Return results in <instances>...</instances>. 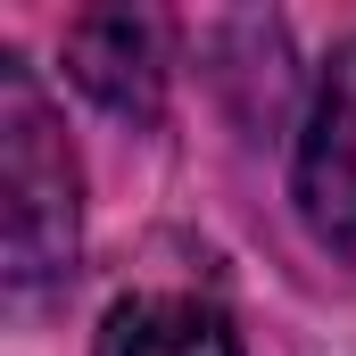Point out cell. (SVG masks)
Segmentation results:
<instances>
[{
	"label": "cell",
	"mask_w": 356,
	"mask_h": 356,
	"mask_svg": "<svg viewBox=\"0 0 356 356\" xmlns=\"http://www.w3.org/2000/svg\"><path fill=\"white\" fill-rule=\"evenodd\" d=\"M0 241H8V298L33 307L42 290H58L75 273V158L67 133L50 116V99L33 91V67L17 50H0Z\"/></svg>",
	"instance_id": "6da1fadb"
},
{
	"label": "cell",
	"mask_w": 356,
	"mask_h": 356,
	"mask_svg": "<svg viewBox=\"0 0 356 356\" xmlns=\"http://www.w3.org/2000/svg\"><path fill=\"white\" fill-rule=\"evenodd\" d=\"M290 191H298V216L323 249L356 257V42L332 50V67L315 75V99L298 116V166H290Z\"/></svg>",
	"instance_id": "7a4b0ae2"
},
{
	"label": "cell",
	"mask_w": 356,
	"mask_h": 356,
	"mask_svg": "<svg viewBox=\"0 0 356 356\" xmlns=\"http://www.w3.org/2000/svg\"><path fill=\"white\" fill-rule=\"evenodd\" d=\"M67 75L116 116H158V99H166V25L133 17V8L75 17L67 25Z\"/></svg>",
	"instance_id": "3957f363"
},
{
	"label": "cell",
	"mask_w": 356,
	"mask_h": 356,
	"mask_svg": "<svg viewBox=\"0 0 356 356\" xmlns=\"http://www.w3.org/2000/svg\"><path fill=\"white\" fill-rule=\"evenodd\" d=\"M99 356H241L224 307L191 298V290H141L124 307H108Z\"/></svg>",
	"instance_id": "277c9868"
}]
</instances>
